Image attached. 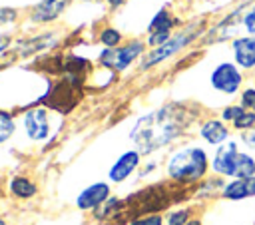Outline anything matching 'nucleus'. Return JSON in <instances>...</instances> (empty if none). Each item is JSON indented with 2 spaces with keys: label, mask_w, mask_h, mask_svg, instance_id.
<instances>
[{
  "label": "nucleus",
  "mask_w": 255,
  "mask_h": 225,
  "mask_svg": "<svg viewBox=\"0 0 255 225\" xmlns=\"http://www.w3.org/2000/svg\"><path fill=\"white\" fill-rule=\"evenodd\" d=\"M191 121H193V113L183 104L171 102L141 115L135 121L129 137L135 143L137 151L145 155L181 137Z\"/></svg>",
  "instance_id": "1"
},
{
  "label": "nucleus",
  "mask_w": 255,
  "mask_h": 225,
  "mask_svg": "<svg viewBox=\"0 0 255 225\" xmlns=\"http://www.w3.org/2000/svg\"><path fill=\"white\" fill-rule=\"evenodd\" d=\"M209 169L211 157L201 145H183L175 149L165 163L167 177L177 185L201 183Z\"/></svg>",
  "instance_id": "2"
},
{
  "label": "nucleus",
  "mask_w": 255,
  "mask_h": 225,
  "mask_svg": "<svg viewBox=\"0 0 255 225\" xmlns=\"http://www.w3.org/2000/svg\"><path fill=\"white\" fill-rule=\"evenodd\" d=\"M199 34V30L193 26H189V28H185L183 32H177V34H173L163 46H159V48H151L147 54H143L141 56V64H139V70H149V68H153V66H157L159 62H165L167 58H171V56H175L179 50H183L189 42H193L195 40V36Z\"/></svg>",
  "instance_id": "3"
},
{
  "label": "nucleus",
  "mask_w": 255,
  "mask_h": 225,
  "mask_svg": "<svg viewBox=\"0 0 255 225\" xmlns=\"http://www.w3.org/2000/svg\"><path fill=\"white\" fill-rule=\"evenodd\" d=\"M145 42L141 40H131L126 46L114 48V50H104L100 54V64L106 66L108 70H116V72H124L128 66H131L139 56L145 54Z\"/></svg>",
  "instance_id": "4"
},
{
  "label": "nucleus",
  "mask_w": 255,
  "mask_h": 225,
  "mask_svg": "<svg viewBox=\"0 0 255 225\" xmlns=\"http://www.w3.org/2000/svg\"><path fill=\"white\" fill-rule=\"evenodd\" d=\"M209 84L215 92L223 96H235L243 88V72L235 62H221L213 68L209 76Z\"/></svg>",
  "instance_id": "5"
},
{
  "label": "nucleus",
  "mask_w": 255,
  "mask_h": 225,
  "mask_svg": "<svg viewBox=\"0 0 255 225\" xmlns=\"http://www.w3.org/2000/svg\"><path fill=\"white\" fill-rule=\"evenodd\" d=\"M241 143L237 139H227L225 143H221L219 147H215L213 155H211V171L217 177L223 179H233L235 175V165H237V157L241 153Z\"/></svg>",
  "instance_id": "6"
},
{
  "label": "nucleus",
  "mask_w": 255,
  "mask_h": 225,
  "mask_svg": "<svg viewBox=\"0 0 255 225\" xmlns=\"http://www.w3.org/2000/svg\"><path fill=\"white\" fill-rule=\"evenodd\" d=\"M175 24H177V18H173L167 8H161V10L151 18V22H149V26H147V40H145V44L151 46V48L163 46V44L173 36L171 30H173Z\"/></svg>",
  "instance_id": "7"
},
{
  "label": "nucleus",
  "mask_w": 255,
  "mask_h": 225,
  "mask_svg": "<svg viewBox=\"0 0 255 225\" xmlns=\"http://www.w3.org/2000/svg\"><path fill=\"white\" fill-rule=\"evenodd\" d=\"M24 127L30 139L34 141H42L48 137L50 133V117L48 112L44 108H32L26 112L24 115Z\"/></svg>",
  "instance_id": "8"
},
{
  "label": "nucleus",
  "mask_w": 255,
  "mask_h": 225,
  "mask_svg": "<svg viewBox=\"0 0 255 225\" xmlns=\"http://www.w3.org/2000/svg\"><path fill=\"white\" fill-rule=\"evenodd\" d=\"M199 137L205 143H209L213 147H219L221 143L231 139V127L221 117H209L199 125Z\"/></svg>",
  "instance_id": "9"
},
{
  "label": "nucleus",
  "mask_w": 255,
  "mask_h": 225,
  "mask_svg": "<svg viewBox=\"0 0 255 225\" xmlns=\"http://www.w3.org/2000/svg\"><path fill=\"white\" fill-rule=\"evenodd\" d=\"M255 197V175L241 179H227L221 189V199L225 201H245Z\"/></svg>",
  "instance_id": "10"
},
{
  "label": "nucleus",
  "mask_w": 255,
  "mask_h": 225,
  "mask_svg": "<svg viewBox=\"0 0 255 225\" xmlns=\"http://www.w3.org/2000/svg\"><path fill=\"white\" fill-rule=\"evenodd\" d=\"M108 199H110V185L98 181V183H92L90 187H86V189L78 195L76 205H78L80 209L88 211V209H98V207H102Z\"/></svg>",
  "instance_id": "11"
},
{
  "label": "nucleus",
  "mask_w": 255,
  "mask_h": 225,
  "mask_svg": "<svg viewBox=\"0 0 255 225\" xmlns=\"http://www.w3.org/2000/svg\"><path fill=\"white\" fill-rule=\"evenodd\" d=\"M139 151L137 149H131V151H126V153H122L120 157H118V161L110 167V173H108V177H110V181L112 183H122L124 179H128L135 169H137V165H139Z\"/></svg>",
  "instance_id": "12"
},
{
  "label": "nucleus",
  "mask_w": 255,
  "mask_h": 225,
  "mask_svg": "<svg viewBox=\"0 0 255 225\" xmlns=\"http://www.w3.org/2000/svg\"><path fill=\"white\" fill-rule=\"evenodd\" d=\"M231 50H233V60L241 70L255 68V36L235 38L231 42Z\"/></svg>",
  "instance_id": "13"
},
{
  "label": "nucleus",
  "mask_w": 255,
  "mask_h": 225,
  "mask_svg": "<svg viewBox=\"0 0 255 225\" xmlns=\"http://www.w3.org/2000/svg\"><path fill=\"white\" fill-rule=\"evenodd\" d=\"M68 2L70 0H42L40 4H36L30 20L36 22V24H40V22H52V20H56L66 10Z\"/></svg>",
  "instance_id": "14"
},
{
  "label": "nucleus",
  "mask_w": 255,
  "mask_h": 225,
  "mask_svg": "<svg viewBox=\"0 0 255 225\" xmlns=\"http://www.w3.org/2000/svg\"><path fill=\"white\" fill-rule=\"evenodd\" d=\"M10 191H12L16 197H20V199H28V197H32V195L36 193V183L30 181L28 177L16 175V177L10 179Z\"/></svg>",
  "instance_id": "15"
},
{
  "label": "nucleus",
  "mask_w": 255,
  "mask_h": 225,
  "mask_svg": "<svg viewBox=\"0 0 255 225\" xmlns=\"http://www.w3.org/2000/svg\"><path fill=\"white\" fill-rule=\"evenodd\" d=\"M255 175V157L249 151H241L237 157V165H235V175L233 179H241V177H251Z\"/></svg>",
  "instance_id": "16"
},
{
  "label": "nucleus",
  "mask_w": 255,
  "mask_h": 225,
  "mask_svg": "<svg viewBox=\"0 0 255 225\" xmlns=\"http://www.w3.org/2000/svg\"><path fill=\"white\" fill-rule=\"evenodd\" d=\"M223 185H225V181H223V177H213V179H203L201 183H199V187H197V197H215V195H219L221 197V189H223Z\"/></svg>",
  "instance_id": "17"
},
{
  "label": "nucleus",
  "mask_w": 255,
  "mask_h": 225,
  "mask_svg": "<svg viewBox=\"0 0 255 225\" xmlns=\"http://www.w3.org/2000/svg\"><path fill=\"white\" fill-rule=\"evenodd\" d=\"M14 129H16V123H14L12 113L6 112V110H0V143H4L6 139H10L12 133H14Z\"/></svg>",
  "instance_id": "18"
},
{
  "label": "nucleus",
  "mask_w": 255,
  "mask_h": 225,
  "mask_svg": "<svg viewBox=\"0 0 255 225\" xmlns=\"http://www.w3.org/2000/svg\"><path fill=\"white\" fill-rule=\"evenodd\" d=\"M191 219V207H179L167 213L165 225H187Z\"/></svg>",
  "instance_id": "19"
},
{
  "label": "nucleus",
  "mask_w": 255,
  "mask_h": 225,
  "mask_svg": "<svg viewBox=\"0 0 255 225\" xmlns=\"http://www.w3.org/2000/svg\"><path fill=\"white\" fill-rule=\"evenodd\" d=\"M100 42L106 46V50H114V48H120V42H122V34L116 30V28H106L100 32Z\"/></svg>",
  "instance_id": "20"
},
{
  "label": "nucleus",
  "mask_w": 255,
  "mask_h": 225,
  "mask_svg": "<svg viewBox=\"0 0 255 225\" xmlns=\"http://www.w3.org/2000/svg\"><path fill=\"white\" fill-rule=\"evenodd\" d=\"M243 113H245V110H243L239 104H229V106H225V108L221 110V115H219V117H221L227 125H233Z\"/></svg>",
  "instance_id": "21"
},
{
  "label": "nucleus",
  "mask_w": 255,
  "mask_h": 225,
  "mask_svg": "<svg viewBox=\"0 0 255 225\" xmlns=\"http://www.w3.org/2000/svg\"><path fill=\"white\" fill-rule=\"evenodd\" d=\"M239 106L245 110V112H251L255 113V88H243L239 92Z\"/></svg>",
  "instance_id": "22"
},
{
  "label": "nucleus",
  "mask_w": 255,
  "mask_h": 225,
  "mask_svg": "<svg viewBox=\"0 0 255 225\" xmlns=\"http://www.w3.org/2000/svg\"><path fill=\"white\" fill-rule=\"evenodd\" d=\"M129 225H165V221L159 213H149V215H139L131 219Z\"/></svg>",
  "instance_id": "23"
},
{
  "label": "nucleus",
  "mask_w": 255,
  "mask_h": 225,
  "mask_svg": "<svg viewBox=\"0 0 255 225\" xmlns=\"http://www.w3.org/2000/svg\"><path fill=\"white\" fill-rule=\"evenodd\" d=\"M239 143L245 145L247 149H253L255 151V127H251L249 131L239 133Z\"/></svg>",
  "instance_id": "24"
},
{
  "label": "nucleus",
  "mask_w": 255,
  "mask_h": 225,
  "mask_svg": "<svg viewBox=\"0 0 255 225\" xmlns=\"http://www.w3.org/2000/svg\"><path fill=\"white\" fill-rule=\"evenodd\" d=\"M16 16H18V12H16L14 8L2 6V8H0V26H4V24H10V22H14V20H16Z\"/></svg>",
  "instance_id": "25"
},
{
  "label": "nucleus",
  "mask_w": 255,
  "mask_h": 225,
  "mask_svg": "<svg viewBox=\"0 0 255 225\" xmlns=\"http://www.w3.org/2000/svg\"><path fill=\"white\" fill-rule=\"evenodd\" d=\"M241 22H243V28H245L251 36H255V8H251V10L243 16V20H241Z\"/></svg>",
  "instance_id": "26"
},
{
  "label": "nucleus",
  "mask_w": 255,
  "mask_h": 225,
  "mask_svg": "<svg viewBox=\"0 0 255 225\" xmlns=\"http://www.w3.org/2000/svg\"><path fill=\"white\" fill-rule=\"evenodd\" d=\"M10 44H12V38H10L8 34H2V36H0V56L6 54V50H8Z\"/></svg>",
  "instance_id": "27"
},
{
  "label": "nucleus",
  "mask_w": 255,
  "mask_h": 225,
  "mask_svg": "<svg viewBox=\"0 0 255 225\" xmlns=\"http://www.w3.org/2000/svg\"><path fill=\"white\" fill-rule=\"evenodd\" d=\"M124 2H126V0H108V4H110L112 8H120Z\"/></svg>",
  "instance_id": "28"
},
{
  "label": "nucleus",
  "mask_w": 255,
  "mask_h": 225,
  "mask_svg": "<svg viewBox=\"0 0 255 225\" xmlns=\"http://www.w3.org/2000/svg\"><path fill=\"white\" fill-rule=\"evenodd\" d=\"M187 225H203V221H201V219H199V217H191V219H189V223H187Z\"/></svg>",
  "instance_id": "29"
},
{
  "label": "nucleus",
  "mask_w": 255,
  "mask_h": 225,
  "mask_svg": "<svg viewBox=\"0 0 255 225\" xmlns=\"http://www.w3.org/2000/svg\"><path fill=\"white\" fill-rule=\"evenodd\" d=\"M0 225H6V223H4V221H2V219H0Z\"/></svg>",
  "instance_id": "30"
}]
</instances>
